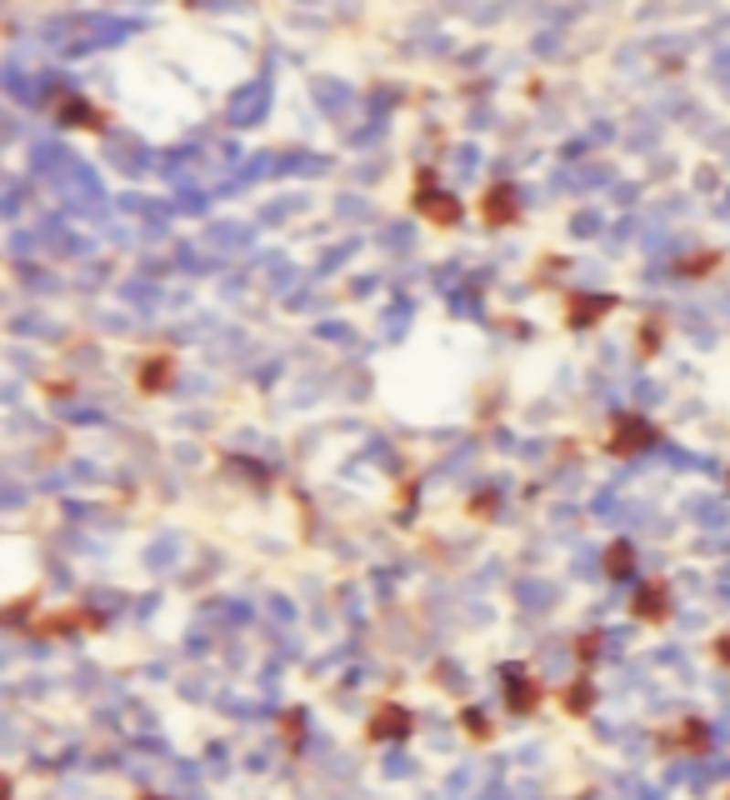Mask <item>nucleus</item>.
Listing matches in <instances>:
<instances>
[{"instance_id":"obj_1","label":"nucleus","mask_w":730,"mask_h":800,"mask_svg":"<svg viewBox=\"0 0 730 800\" xmlns=\"http://www.w3.org/2000/svg\"><path fill=\"white\" fill-rule=\"evenodd\" d=\"M636 621H645V625L671 621V585L665 581H645L640 585L636 591Z\"/></svg>"},{"instance_id":"obj_2","label":"nucleus","mask_w":730,"mask_h":800,"mask_svg":"<svg viewBox=\"0 0 730 800\" xmlns=\"http://www.w3.org/2000/svg\"><path fill=\"white\" fill-rule=\"evenodd\" d=\"M651 445V425L636 421V415H620L616 431H610V455H636Z\"/></svg>"},{"instance_id":"obj_3","label":"nucleus","mask_w":730,"mask_h":800,"mask_svg":"<svg viewBox=\"0 0 730 800\" xmlns=\"http://www.w3.org/2000/svg\"><path fill=\"white\" fill-rule=\"evenodd\" d=\"M365 735L370 741H400V735H410V710L406 706H380L376 716H370Z\"/></svg>"},{"instance_id":"obj_4","label":"nucleus","mask_w":730,"mask_h":800,"mask_svg":"<svg viewBox=\"0 0 730 800\" xmlns=\"http://www.w3.org/2000/svg\"><path fill=\"white\" fill-rule=\"evenodd\" d=\"M505 700H511V710H521V716H531L535 700H541V686H535L525 670H505Z\"/></svg>"},{"instance_id":"obj_5","label":"nucleus","mask_w":730,"mask_h":800,"mask_svg":"<svg viewBox=\"0 0 730 800\" xmlns=\"http://www.w3.org/2000/svg\"><path fill=\"white\" fill-rule=\"evenodd\" d=\"M665 745H675V751H705L711 745V731H705V720H681L671 735H665Z\"/></svg>"},{"instance_id":"obj_6","label":"nucleus","mask_w":730,"mask_h":800,"mask_svg":"<svg viewBox=\"0 0 730 800\" xmlns=\"http://www.w3.org/2000/svg\"><path fill=\"white\" fill-rule=\"evenodd\" d=\"M560 706H566L570 716H590V706H596V690H590V680H576V686L560 696Z\"/></svg>"},{"instance_id":"obj_7","label":"nucleus","mask_w":730,"mask_h":800,"mask_svg":"<svg viewBox=\"0 0 730 800\" xmlns=\"http://www.w3.org/2000/svg\"><path fill=\"white\" fill-rule=\"evenodd\" d=\"M630 560H636V556H630V546H626V540H616V546L606 550V571L616 575V581H620V575H630Z\"/></svg>"},{"instance_id":"obj_8","label":"nucleus","mask_w":730,"mask_h":800,"mask_svg":"<svg viewBox=\"0 0 730 800\" xmlns=\"http://www.w3.org/2000/svg\"><path fill=\"white\" fill-rule=\"evenodd\" d=\"M460 725H465V735H471V741H491V720H485L475 706L460 710Z\"/></svg>"},{"instance_id":"obj_9","label":"nucleus","mask_w":730,"mask_h":800,"mask_svg":"<svg viewBox=\"0 0 730 800\" xmlns=\"http://www.w3.org/2000/svg\"><path fill=\"white\" fill-rule=\"evenodd\" d=\"M165 380H171V360H151L145 376H141V390H161Z\"/></svg>"},{"instance_id":"obj_10","label":"nucleus","mask_w":730,"mask_h":800,"mask_svg":"<svg viewBox=\"0 0 730 800\" xmlns=\"http://www.w3.org/2000/svg\"><path fill=\"white\" fill-rule=\"evenodd\" d=\"M580 660H586V666H590V660H596V650H600V635H580Z\"/></svg>"},{"instance_id":"obj_11","label":"nucleus","mask_w":730,"mask_h":800,"mask_svg":"<svg viewBox=\"0 0 730 800\" xmlns=\"http://www.w3.org/2000/svg\"><path fill=\"white\" fill-rule=\"evenodd\" d=\"M715 660H725V666H730V635L715 640Z\"/></svg>"},{"instance_id":"obj_12","label":"nucleus","mask_w":730,"mask_h":800,"mask_svg":"<svg viewBox=\"0 0 730 800\" xmlns=\"http://www.w3.org/2000/svg\"><path fill=\"white\" fill-rule=\"evenodd\" d=\"M141 800H161V795H141Z\"/></svg>"}]
</instances>
